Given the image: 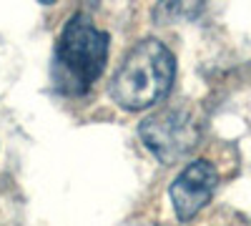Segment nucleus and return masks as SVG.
I'll list each match as a JSON object with an SVG mask.
<instances>
[{
    "instance_id": "4",
    "label": "nucleus",
    "mask_w": 251,
    "mask_h": 226,
    "mask_svg": "<svg viewBox=\"0 0 251 226\" xmlns=\"http://www.w3.org/2000/svg\"><path fill=\"white\" fill-rule=\"evenodd\" d=\"M219 174L208 161H194L171 183V203L181 221H191L214 196Z\"/></svg>"
},
{
    "instance_id": "2",
    "label": "nucleus",
    "mask_w": 251,
    "mask_h": 226,
    "mask_svg": "<svg viewBox=\"0 0 251 226\" xmlns=\"http://www.w3.org/2000/svg\"><path fill=\"white\" fill-rule=\"evenodd\" d=\"M108 58V33L98 30L88 15L75 13L63 28L55 46L58 86L66 93H86L100 78Z\"/></svg>"
},
{
    "instance_id": "1",
    "label": "nucleus",
    "mask_w": 251,
    "mask_h": 226,
    "mask_svg": "<svg viewBox=\"0 0 251 226\" xmlns=\"http://www.w3.org/2000/svg\"><path fill=\"white\" fill-rule=\"evenodd\" d=\"M176 75V58L161 40L146 38L131 48L113 75L111 96L126 111H143L169 96Z\"/></svg>"
},
{
    "instance_id": "6",
    "label": "nucleus",
    "mask_w": 251,
    "mask_h": 226,
    "mask_svg": "<svg viewBox=\"0 0 251 226\" xmlns=\"http://www.w3.org/2000/svg\"><path fill=\"white\" fill-rule=\"evenodd\" d=\"M40 3H43V5H53V3H55V0H40Z\"/></svg>"
},
{
    "instance_id": "3",
    "label": "nucleus",
    "mask_w": 251,
    "mask_h": 226,
    "mask_svg": "<svg viewBox=\"0 0 251 226\" xmlns=\"http://www.w3.org/2000/svg\"><path fill=\"white\" fill-rule=\"evenodd\" d=\"M146 149L161 163H176L191 153L201 141V126L186 108H163L149 116L138 128Z\"/></svg>"
},
{
    "instance_id": "5",
    "label": "nucleus",
    "mask_w": 251,
    "mask_h": 226,
    "mask_svg": "<svg viewBox=\"0 0 251 226\" xmlns=\"http://www.w3.org/2000/svg\"><path fill=\"white\" fill-rule=\"evenodd\" d=\"M208 0H158L153 8V20L158 25H176L196 20Z\"/></svg>"
}]
</instances>
